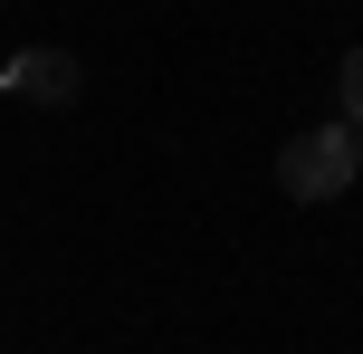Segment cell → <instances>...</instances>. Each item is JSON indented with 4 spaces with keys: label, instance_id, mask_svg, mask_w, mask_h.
<instances>
[{
    "label": "cell",
    "instance_id": "6da1fadb",
    "mask_svg": "<svg viewBox=\"0 0 363 354\" xmlns=\"http://www.w3.org/2000/svg\"><path fill=\"white\" fill-rule=\"evenodd\" d=\"M277 182H287L296 201H335V192L354 182V115H335V125H306L287 153H277Z\"/></svg>",
    "mask_w": 363,
    "mask_h": 354
},
{
    "label": "cell",
    "instance_id": "7a4b0ae2",
    "mask_svg": "<svg viewBox=\"0 0 363 354\" xmlns=\"http://www.w3.org/2000/svg\"><path fill=\"white\" fill-rule=\"evenodd\" d=\"M0 87L29 96V106H77V57H67V48H29V57H10Z\"/></svg>",
    "mask_w": 363,
    "mask_h": 354
},
{
    "label": "cell",
    "instance_id": "3957f363",
    "mask_svg": "<svg viewBox=\"0 0 363 354\" xmlns=\"http://www.w3.org/2000/svg\"><path fill=\"white\" fill-rule=\"evenodd\" d=\"M335 96H345V115H354V125H363V48L345 57V77H335Z\"/></svg>",
    "mask_w": 363,
    "mask_h": 354
},
{
    "label": "cell",
    "instance_id": "277c9868",
    "mask_svg": "<svg viewBox=\"0 0 363 354\" xmlns=\"http://www.w3.org/2000/svg\"><path fill=\"white\" fill-rule=\"evenodd\" d=\"M354 182H363V125H354Z\"/></svg>",
    "mask_w": 363,
    "mask_h": 354
},
{
    "label": "cell",
    "instance_id": "5b68a950",
    "mask_svg": "<svg viewBox=\"0 0 363 354\" xmlns=\"http://www.w3.org/2000/svg\"><path fill=\"white\" fill-rule=\"evenodd\" d=\"M0 77H10V57H0Z\"/></svg>",
    "mask_w": 363,
    "mask_h": 354
}]
</instances>
